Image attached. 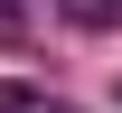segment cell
<instances>
[{
    "instance_id": "7a4b0ae2",
    "label": "cell",
    "mask_w": 122,
    "mask_h": 113,
    "mask_svg": "<svg viewBox=\"0 0 122 113\" xmlns=\"http://www.w3.org/2000/svg\"><path fill=\"white\" fill-rule=\"evenodd\" d=\"M0 113H56V104H47V85H19V75H0Z\"/></svg>"
},
{
    "instance_id": "6da1fadb",
    "label": "cell",
    "mask_w": 122,
    "mask_h": 113,
    "mask_svg": "<svg viewBox=\"0 0 122 113\" xmlns=\"http://www.w3.org/2000/svg\"><path fill=\"white\" fill-rule=\"evenodd\" d=\"M75 28H122V0H56Z\"/></svg>"
}]
</instances>
